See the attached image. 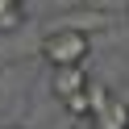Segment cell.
<instances>
[{
  "label": "cell",
  "instance_id": "6da1fadb",
  "mask_svg": "<svg viewBox=\"0 0 129 129\" xmlns=\"http://www.w3.org/2000/svg\"><path fill=\"white\" fill-rule=\"evenodd\" d=\"M87 54H92V42L75 25H62V29H54V34L42 38V58L50 67H83Z\"/></svg>",
  "mask_w": 129,
  "mask_h": 129
},
{
  "label": "cell",
  "instance_id": "7a4b0ae2",
  "mask_svg": "<svg viewBox=\"0 0 129 129\" xmlns=\"http://www.w3.org/2000/svg\"><path fill=\"white\" fill-rule=\"evenodd\" d=\"M83 87H87V71H83V67H54L50 92L58 96V100H71V96L83 92Z\"/></svg>",
  "mask_w": 129,
  "mask_h": 129
},
{
  "label": "cell",
  "instance_id": "3957f363",
  "mask_svg": "<svg viewBox=\"0 0 129 129\" xmlns=\"http://www.w3.org/2000/svg\"><path fill=\"white\" fill-rule=\"evenodd\" d=\"M92 125L96 129H129V104L121 100V96H112V100L92 117Z\"/></svg>",
  "mask_w": 129,
  "mask_h": 129
},
{
  "label": "cell",
  "instance_id": "277c9868",
  "mask_svg": "<svg viewBox=\"0 0 129 129\" xmlns=\"http://www.w3.org/2000/svg\"><path fill=\"white\" fill-rule=\"evenodd\" d=\"M83 92H87V104H92V117H96V112H100L104 104L112 100V92H108L104 83H96V79H87V87H83Z\"/></svg>",
  "mask_w": 129,
  "mask_h": 129
},
{
  "label": "cell",
  "instance_id": "5b68a950",
  "mask_svg": "<svg viewBox=\"0 0 129 129\" xmlns=\"http://www.w3.org/2000/svg\"><path fill=\"white\" fill-rule=\"evenodd\" d=\"M62 108H67L71 117H79V121H92V104H87V92H75L71 100H62Z\"/></svg>",
  "mask_w": 129,
  "mask_h": 129
},
{
  "label": "cell",
  "instance_id": "8992f818",
  "mask_svg": "<svg viewBox=\"0 0 129 129\" xmlns=\"http://www.w3.org/2000/svg\"><path fill=\"white\" fill-rule=\"evenodd\" d=\"M25 21V4H13V9H0V34L4 29H17Z\"/></svg>",
  "mask_w": 129,
  "mask_h": 129
},
{
  "label": "cell",
  "instance_id": "52a82bcc",
  "mask_svg": "<svg viewBox=\"0 0 129 129\" xmlns=\"http://www.w3.org/2000/svg\"><path fill=\"white\" fill-rule=\"evenodd\" d=\"M13 4H21V0H0V9H13Z\"/></svg>",
  "mask_w": 129,
  "mask_h": 129
},
{
  "label": "cell",
  "instance_id": "ba28073f",
  "mask_svg": "<svg viewBox=\"0 0 129 129\" xmlns=\"http://www.w3.org/2000/svg\"><path fill=\"white\" fill-rule=\"evenodd\" d=\"M9 129H21V125H9Z\"/></svg>",
  "mask_w": 129,
  "mask_h": 129
}]
</instances>
